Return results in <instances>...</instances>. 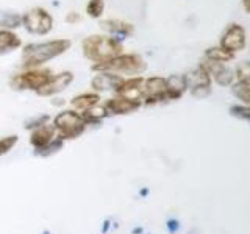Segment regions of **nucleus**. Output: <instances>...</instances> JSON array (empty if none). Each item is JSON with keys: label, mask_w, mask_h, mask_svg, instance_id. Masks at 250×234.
Wrapping results in <instances>:
<instances>
[{"label": "nucleus", "mask_w": 250, "mask_h": 234, "mask_svg": "<svg viewBox=\"0 0 250 234\" xmlns=\"http://www.w3.org/2000/svg\"><path fill=\"white\" fill-rule=\"evenodd\" d=\"M203 59L211 61V62H216V64H225V62H230L234 59V55L225 52L221 47H208L203 53Z\"/></svg>", "instance_id": "aec40b11"}, {"label": "nucleus", "mask_w": 250, "mask_h": 234, "mask_svg": "<svg viewBox=\"0 0 250 234\" xmlns=\"http://www.w3.org/2000/svg\"><path fill=\"white\" fill-rule=\"evenodd\" d=\"M22 25V16L14 11H0V28L16 30Z\"/></svg>", "instance_id": "412c9836"}, {"label": "nucleus", "mask_w": 250, "mask_h": 234, "mask_svg": "<svg viewBox=\"0 0 250 234\" xmlns=\"http://www.w3.org/2000/svg\"><path fill=\"white\" fill-rule=\"evenodd\" d=\"M143 81H144V77H141V75L124 78L122 83L119 84V88L116 89V94L141 100V86H143Z\"/></svg>", "instance_id": "2eb2a0df"}, {"label": "nucleus", "mask_w": 250, "mask_h": 234, "mask_svg": "<svg viewBox=\"0 0 250 234\" xmlns=\"http://www.w3.org/2000/svg\"><path fill=\"white\" fill-rule=\"evenodd\" d=\"M82 20V16L78 14L77 11H70V13H67V16H66V22L67 23H72V25H75L77 22H80Z\"/></svg>", "instance_id": "c85d7f7f"}, {"label": "nucleus", "mask_w": 250, "mask_h": 234, "mask_svg": "<svg viewBox=\"0 0 250 234\" xmlns=\"http://www.w3.org/2000/svg\"><path fill=\"white\" fill-rule=\"evenodd\" d=\"M22 45L21 38L13 30L0 28V55H6Z\"/></svg>", "instance_id": "f3484780"}, {"label": "nucleus", "mask_w": 250, "mask_h": 234, "mask_svg": "<svg viewBox=\"0 0 250 234\" xmlns=\"http://www.w3.org/2000/svg\"><path fill=\"white\" fill-rule=\"evenodd\" d=\"M247 45V36L246 30L239 23H230L229 27L224 30V33L219 41V47L229 53H238L244 50Z\"/></svg>", "instance_id": "1a4fd4ad"}, {"label": "nucleus", "mask_w": 250, "mask_h": 234, "mask_svg": "<svg viewBox=\"0 0 250 234\" xmlns=\"http://www.w3.org/2000/svg\"><path fill=\"white\" fill-rule=\"evenodd\" d=\"M141 103L156 105L166 100V78L163 77H148L144 78L141 86Z\"/></svg>", "instance_id": "6e6552de"}, {"label": "nucleus", "mask_w": 250, "mask_h": 234, "mask_svg": "<svg viewBox=\"0 0 250 234\" xmlns=\"http://www.w3.org/2000/svg\"><path fill=\"white\" fill-rule=\"evenodd\" d=\"M100 27H102V30H105L109 36H114V38L119 39V41H122V39H127V38H130L133 33H135V27H133L130 22H125V20H121V19L102 20Z\"/></svg>", "instance_id": "ddd939ff"}, {"label": "nucleus", "mask_w": 250, "mask_h": 234, "mask_svg": "<svg viewBox=\"0 0 250 234\" xmlns=\"http://www.w3.org/2000/svg\"><path fill=\"white\" fill-rule=\"evenodd\" d=\"M99 101H100V96L97 92H84V94H80V96H77L70 100V105H72L74 109L82 113L84 109L97 105Z\"/></svg>", "instance_id": "6ab92c4d"}, {"label": "nucleus", "mask_w": 250, "mask_h": 234, "mask_svg": "<svg viewBox=\"0 0 250 234\" xmlns=\"http://www.w3.org/2000/svg\"><path fill=\"white\" fill-rule=\"evenodd\" d=\"M185 77V83H186V89H189L191 96L195 98H203L208 97L211 94V86H213V78L211 75L203 69L200 64L189 70Z\"/></svg>", "instance_id": "0eeeda50"}, {"label": "nucleus", "mask_w": 250, "mask_h": 234, "mask_svg": "<svg viewBox=\"0 0 250 234\" xmlns=\"http://www.w3.org/2000/svg\"><path fill=\"white\" fill-rule=\"evenodd\" d=\"M49 120H50L49 114H41L39 117H35V119H31L30 122H27L25 127L30 128V130H35V128L41 127V125H44V123H49Z\"/></svg>", "instance_id": "cd10ccee"}, {"label": "nucleus", "mask_w": 250, "mask_h": 234, "mask_svg": "<svg viewBox=\"0 0 250 234\" xmlns=\"http://www.w3.org/2000/svg\"><path fill=\"white\" fill-rule=\"evenodd\" d=\"M105 11V2L104 0H89L88 5H86V13H88L89 18L92 19H99Z\"/></svg>", "instance_id": "5701e85b"}, {"label": "nucleus", "mask_w": 250, "mask_h": 234, "mask_svg": "<svg viewBox=\"0 0 250 234\" xmlns=\"http://www.w3.org/2000/svg\"><path fill=\"white\" fill-rule=\"evenodd\" d=\"M230 114L233 117H238L241 120H249L250 119V109L247 105H236V106H231L230 108Z\"/></svg>", "instance_id": "393cba45"}, {"label": "nucleus", "mask_w": 250, "mask_h": 234, "mask_svg": "<svg viewBox=\"0 0 250 234\" xmlns=\"http://www.w3.org/2000/svg\"><path fill=\"white\" fill-rule=\"evenodd\" d=\"M234 77H236L238 80H249V77H250V66H249L247 61L241 62V64L236 67V70H234Z\"/></svg>", "instance_id": "bb28decb"}, {"label": "nucleus", "mask_w": 250, "mask_h": 234, "mask_svg": "<svg viewBox=\"0 0 250 234\" xmlns=\"http://www.w3.org/2000/svg\"><path fill=\"white\" fill-rule=\"evenodd\" d=\"M108 114H114V116H122V114H130L135 113L141 108V100L131 98L127 96H119L117 94L116 97L106 100V103L104 105Z\"/></svg>", "instance_id": "9b49d317"}, {"label": "nucleus", "mask_w": 250, "mask_h": 234, "mask_svg": "<svg viewBox=\"0 0 250 234\" xmlns=\"http://www.w3.org/2000/svg\"><path fill=\"white\" fill-rule=\"evenodd\" d=\"M146 69L147 62L141 55L136 53H121L105 62H99V64L92 66V70H96V72H113L121 77H136L143 74Z\"/></svg>", "instance_id": "7ed1b4c3"}, {"label": "nucleus", "mask_w": 250, "mask_h": 234, "mask_svg": "<svg viewBox=\"0 0 250 234\" xmlns=\"http://www.w3.org/2000/svg\"><path fill=\"white\" fill-rule=\"evenodd\" d=\"M53 127L57 130V136L62 140L66 139H77L82 136L88 125L84 123L82 116L75 113L74 109H66V111L60 113L53 119Z\"/></svg>", "instance_id": "20e7f679"}, {"label": "nucleus", "mask_w": 250, "mask_h": 234, "mask_svg": "<svg viewBox=\"0 0 250 234\" xmlns=\"http://www.w3.org/2000/svg\"><path fill=\"white\" fill-rule=\"evenodd\" d=\"M62 145H64V140L60 139V137L57 136L49 145H45L44 148H41V150H36L35 153L39 155V156H50V155H53L55 152L61 150V147H62Z\"/></svg>", "instance_id": "b1692460"}, {"label": "nucleus", "mask_w": 250, "mask_h": 234, "mask_svg": "<svg viewBox=\"0 0 250 234\" xmlns=\"http://www.w3.org/2000/svg\"><path fill=\"white\" fill-rule=\"evenodd\" d=\"M80 116L86 125H96V123H100L104 119H106L109 114L104 105L97 103V105H94L88 109H84V111H82Z\"/></svg>", "instance_id": "a211bd4d"}, {"label": "nucleus", "mask_w": 250, "mask_h": 234, "mask_svg": "<svg viewBox=\"0 0 250 234\" xmlns=\"http://www.w3.org/2000/svg\"><path fill=\"white\" fill-rule=\"evenodd\" d=\"M55 137H57V130H55L53 125L44 123L31 131L30 142L35 147V150H41L45 145H49Z\"/></svg>", "instance_id": "4468645a"}, {"label": "nucleus", "mask_w": 250, "mask_h": 234, "mask_svg": "<svg viewBox=\"0 0 250 234\" xmlns=\"http://www.w3.org/2000/svg\"><path fill=\"white\" fill-rule=\"evenodd\" d=\"M83 55L94 64L105 62L117 55H121L124 50L122 41L109 35H91L83 39L82 42Z\"/></svg>", "instance_id": "f03ea898"}, {"label": "nucleus", "mask_w": 250, "mask_h": 234, "mask_svg": "<svg viewBox=\"0 0 250 234\" xmlns=\"http://www.w3.org/2000/svg\"><path fill=\"white\" fill-rule=\"evenodd\" d=\"M186 83H185V77L180 74L169 75L166 78V100H178L180 97L186 92Z\"/></svg>", "instance_id": "dca6fc26"}, {"label": "nucleus", "mask_w": 250, "mask_h": 234, "mask_svg": "<svg viewBox=\"0 0 250 234\" xmlns=\"http://www.w3.org/2000/svg\"><path fill=\"white\" fill-rule=\"evenodd\" d=\"M72 81H74V74L70 72V70H62L60 74H53L49 83L38 91V96H42V97L57 96V94L67 89L69 86L72 84Z\"/></svg>", "instance_id": "9d476101"}, {"label": "nucleus", "mask_w": 250, "mask_h": 234, "mask_svg": "<svg viewBox=\"0 0 250 234\" xmlns=\"http://www.w3.org/2000/svg\"><path fill=\"white\" fill-rule=\"evenodd\" d=\"M22 25L31 35H49L53 28L52 14L41 6H35L22 16Z\"/></svg>", "instance_id": "423d86ee"}, {"label": "nucleus", "mask_w": 250, "mask_h": 234, "mask_svg": "<svg viewBox=\"0 0 250 234\" xmlns=\"http://www.w3.org/2000/svg\"><path fill=\"white\" fill-rule=\"evenodd\" d=\"M242 3H244V10H246V13H249V0H242Z\"/></svg>", "instance_id": "c756f323"}, {"label": "nucleus", "mask_w": 250, "mask_h": 234, "mask_svg": "<svg viewBox=\"0 0 250 234\" xmlns=\"http://www.w3.org/2000/svg\"><path fill=\"white\" fill-rule=\"evenodd\" d=\"M122 80L124 77L113 72H97V75H94L91 80V88L96 92H106V91L116 92Z\"/></svg>", "instance_id": "f8f14e48"}, {"label": "nucleus", "mask_w": 250, "mask_h": 234, "mask_svg": "<svg viewBox=\"0 0 250 234\" xmlns=\"http://www.w3.org/2000/svg\"><path fill=\"white\" fill-rule=\"evenodd\" d=\"M249 91H250V81L249 80H238L231 84V92L233 96L238 100H241L244 105H249L250 97H249Z\"/></svg>", "instance_id": "4be33fe9"}, {"label": "nucleus", "mask_w": 250, "mask_h": 234, "mask_svg": "<svg viewBox=\"0 0 250 234\" xmlns=\"http://www.w3.org/2000/svg\"><path fill=\"white\" fill-rule=\"evenodd\" d=\"M70 47V39H53L47 42L28 44L22 50V66L25 69L41 67L45 62L64 55Z\"/></svg>", "instance_id": "f257e3e1"}, {"label": "nucleus", "mask_w": 250, "mask_h": 234, "mask_svg": "<svg viewBox=\"0 0 250 234\" xmlns=\"http://www.w3.org/2000/svg\"><path fill=\"white\" fill-rule=\"evenodd\" d=\"M52 70L50 69H42V67H33V69H27L25 72H21L18 75H14L10 84L13 89L18 91H35L38 92L39 89L49 83L52 78Z\"/></svg>", "instance_id": "39448f33"}, {"label": "nucleus", "mask_w": 250, "mask_h": 234, "mask_svg": "<svg viewBox=\"0 0 250 234\" xmlns=\"http://www.w3.org/2000/svg\"><path fill=\"white\" fill-rule=\"evenodd\" d=\"M16 144H18V136H16V135H13V136H6V137H2V139H0V156L10 152Z\"/></svg>", "instance_id": "a878e982"}]
</instances>
